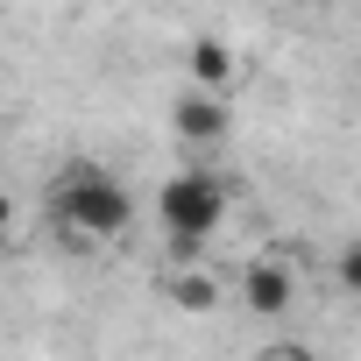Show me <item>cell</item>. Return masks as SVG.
<instances>
[{
  "label": "cell",
  "instance_id": "1",
  "mask_svg": "<svg viewBox=\"0 0 361 361\" xmlns=\"http://www.w3.org/2000/svg\"><path fill=\"white\" fill-rule=\"evenodd\" d=\"M50 220L64 227V241L92 248V241H121L135 227V199H128V185L106 163H85L78 156V163H64L50 177Z\"/></svg>",
  "mask_w": 361,
  "mask_h": 361
},
{
  "label": "cell",
  "instance_id": "2",
  "mask_svg": "<svg viewBox=\"0 0 361 361\" xmlns=\"http://www.w3.org/2000/svg\"><path fill=\"white\" fill-rule=\"evenodd\" d=\"M220 220H227V185H220L213 170H177V177H163V192H156V227H163L177 269H185V262L220 234Z\"/></svg>",
  "mask_w": 361,
  "mask_h": 361
},
{
  "label": "cell",
  "instance_id": "3",
  "mask_svg": "<svg viewBox=\"0 0 361 361\" xmlns=\"http://www.w3.org/2000/svg\"><path fill=\"white\" fill-rule=\"evenodd\" d=\"M241 298H248V312H255V319H283V312L298 305V276H290L276 255H262V262H248Z\"/></svg>",
  "mask_w": 361,
  "mask_h": 361
},
{
  "label": "cell",
  "instance_id": "4",
  "mask_svg": "<svg viewBox=\"0 0 361 361\" xmlns=\"http://www.w3.org/2000/svg\"><path fill=\"white\" fill-rule=\"evenodd\" d=\"M177 135H185V142H220L227 135V106L213 92H185V99H177Z\"/></svg>",
  "mask_w": 361,
  "mask_h": 361
},
{
  "label": "cell",
  "instance_id": "5",
  "mask_svg": "<svg viewBox=\"0 0 361 361\" xmlns=\"http://www.w3.org/2000/svg\"><path fill=\"white\" fill-rule=\"evenodd\" d=\"M170 305L213 312V305H220V276H206V269H170Z\"/></svg>",
  "mask_w": 361,
  "mask_h": 361
},
{
  "label": "cell",
  "instance_id": "6",
  "mask_svg": "<svg viewBox=\"0 0 361 361\" xmlns=\"http://www.w3.org/2000/svg\"><path fill=\"white\" fill-rule=\"evenodd\" d=\"M192 78H199V85H227V78H234V50L213 43V36L192 43Z\"/></svg>",
  "mask_w": 361,
  "mask_h": 361
},
{
  "label": "cell",
  "instance_id": "7",
  "mask_svg": "<svg viewBox=\"0 0 361 361\" xmlns=\"http://www.w3.org/2000/svg\"><path fill=\"white\" fill-rule=\"evenodd\" d=\"M255 361H319V354H312V347H298V340H269Z\"/></svg>",
  "mask_w": 361,
  "mask_h": 361
},
{
  "label": "cell",
  "instance_id": "8",
  "mask_svg": "<svg viewBox=\"0 0 361 361\" xmlns=\"http://www.w3.org/2000/svg\"><path fill=\"white\" fill-rule=\"evenodd\" d=\"M8 234H15V199L0 192V241H8Z\"/></svg>",
  "mask_w": 361,
  "mask_h": 361
}]
</instances>
